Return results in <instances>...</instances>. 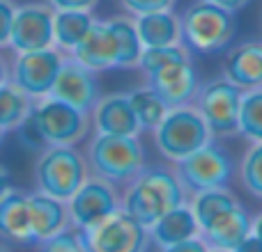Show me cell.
Returning <instances> with one entry per match:
<instances>
[{
    "label": "cell",
    "mask_w": 262,
    "mask_h": 252,
    "mask_svg": "<svg viewBox=\"0 0 262 252\" xmlns=\"http://www.w3.org/2000/svg\"><path fill=\"white\" fill-rule=\"evenodd\" d=\"M78 234L88 252H145L149 241V230L140 225L134 216H129L124 209Z\"/></svg>",
    "instance_id": "obj_7"
},
{
    "label": "cell",
    "mask_w": 262,
    "mask_h": 252,
    "mask_svg": "<svg viewBox=\"0 0 262 252\" xmlns=\"http://www.w3.org/2000/svg\"><path fill=\"white\" fill-rule=\"evenodd\" d=\"M53 7L49 3L18 5L12 23L9 48L14 53L41 51L53 46Z\"/></svg>",
    "instance_id": "obj_12"
},
{
    "label": "cell",
    "mask_w": 262,
    "mask_h": 252,
    "mask_svg": "<svg viewBox=\"0 0 262 252\" xmlns=\"http://www.w3.org/2000/svg\"><path fill=\"white\" fill-rule=\"evenodd\" d=\"M244 90L230 83L228 78H216L198 87V113L209 126L212 138L239 133V106Z\"/></svg>",
    "instance_id": "obj_8"
},
{
    "label": "cell",
    "mask_w": 262,
    "mask_h": 252,
    "mask_svg": "<svg viewBox=\"0 0 262 252\" xmlns=\"http://www.w3.org/2000/svg\"><path fill=\"white\" fill-rule=\"evenodd\" d=\"M242 181L249 188V193L262 199V142H255L246 152L242 161Z\"/></svg>",
    "instance_id": "obj_30"
},
{
    "label": "cell",
    "mask_w": 262,
    "mask_h": 252,
    "mask_svg": "<svg viewBox=\"0 0 262 252\" xmlns=\"http://www.w3.org/2000/svg\"><path fill=\"white\" fill-rule=\"evenodd\" d=\"M39 252H88V248L78 232L67 230V232H62V234L53 236V239L44 241Z\"/></svg>",
    "instance_id": "obj_31"
},
{
    "label": "cell",
    "mask_w": 262,
    "mask_h": 252,
    "mask_svg": "<svg viewBox=\"0 0 262 252\" xmlns=\"http://www.w3.org/2000/svg\"><path fill=\"white\" fill-rule=\"evenodd\" d=\"M28 220H30L32 245H41L44 241L72 230L67 202L39 193V190L28 193Z\"/></svg>",
    "instance_id": "obj_16"
},
{
    "label": "cell",
    "mask_w": 262,
    "mask_h": 252,
    "mask_svg": "<svg viewBox=\"0 0 262 252\" xmlns=\"http://www.w3.org/2000/svg\"><path fill=\"white\" fill-rule=\"evenodd\" d=\"M127 96H129V104H131V108H134L136 119H138L143 131H154L161 124V119L166 117V113L170 110L166 101L149 85L131 90V92H127Z\"/></svg>",
    "instance_id": "obj_26"
},
{
    "label": "cell",
    "mask_w": 262,
    "mask_h": 252,
    "mask_svg": "<svg viewBox=\"0 0 262 252\" xmlns=\"http://www.w3.org/2000/svg\"><path fill=\"white\" fill-rule=\"evenodd\" d=\"M207 3H212V5H216V7L228 9V12L235 14V12H239L242 7H246L251 0H207Z\"/></svg>",
    "instance_id": "obj_37"
},
{
    "label": "cell",
    "mask_w": 262,
    "mask_h": 252,
    "mask_svg": "<svg viewBox=\"0 0 262 252\" xmlns=\"http://www.w3.org/2000/svg\"><path fill=\"white\" fill-rule=\"evenodd\" d=\"M88 177V158L74 147H44L35 163L37 190L62 202L81 188Z\"/></svg>",
    "instance_id": "obj_4"
},
{
    "label": "cell",
    "mask_w": 262,
    "mask_h": 252,
    "mask_svg": "<svg viewBox=\"0 0 262 252\" xmlns=\"http://www.w3.org/2000/svg\"><path fill=\"white\" fill-rule=\"evenodd\" d=\"M9 76H12V64H9L7 60L0 55V85L9 83Z\"/></svg>",
    "instance_id": "obj_39"
},
{
    "label": "cell",
    "mask_w": 262,
    "mask_h": 252,
    "mask_svg": "<svg viewBox=\"0 0 262 252\" xmlns=\"http://www.w3.org/2000/svg\"><path fill=\"white\" fill-rule=\"evenodd\" d=\"M14 14H16V5H14V0H0V51L9 46Z\"/></svg>",
    "instance_id": "obj_33"
},
{
    "label": "cell",
    "mask_w": 262,
    "mask_h": 252,
    "mask_svg": "<svg viewBox=\"0 0 262 252\" xmlns=\"http://www.w3.org/2000/svg\"><path fill=\"white\" fill-rule=\"evenodd\" d=\"M145 163V152L138 135L95 133L88 147V165L92 174L111 184H129Z\"/></svg>",
    "instance_id": "obj_3"
},
{
    "label": "cell",
    "mask_w": 262,
    "mask_h": 252,
    "mask_svg": "<svg viewBox=\"0 0 262 252\" xmlns=\"http://www.w3.org/2000/svg\"><path fill=\"white\" fill-rule=\"evenodd\" d=\"M186 58H191L189 48L182 44L152 46V48H143L138 67L143 69V73H147V71H154V69H159V67H166V64L177 62V60H186Z\"/></svg>",
    "instance_id": "obj_29"
},
{
    "label": "cell",
    "mask_w": 262,
    "mask_h": 252,
    "mask_svg": "<svg viewBox=\"0 0 262 252\" xmlns=\"http://www.w3.org/2000/svg\"><path fill=\"white\" fill-rule=\"evenodd\" d=\"M12 190V177H9V170L0 163V199Z\"/></svg>",
    "instance_id": "obj_38"
},
{
    "label": "cell",
    "mask_w": 262,
    "mask_h": 252,
    "mask_svg": "<svg viewBox=\"0 0 262 252\" xmlns=\"http://www.w3.org/2000/svg\"><path fill=\"white\" fill-rule=\"evenodd\" d=\"M200 234L198 220H195L193 211L189 204H180V207L170 209L163 213L152 227H149V239L159 245V248H168V245L182 243L186 239H193Z\"/></svg>",
    "instance_id": "obj_21"
},
{
    "label": "cell",
    "mask_w": 262,
    "mask_h": 252,
    "mask_svg": "<svg viewBox=\"0 0 262 252\" xmlns=\"http://www.w3.org/2000/svg\"><path fill=\"white\" fill-rule=\"evenodd\" d=\"M0 252H14V250H12V248H7L5 243H0Z\"/></svg>",
    "instance_id": "obj_41"
},
{
    "label": "cell",
    "mask_w": 262,
    "mask_h": 252,
    "mask_svg": "<svg viewBox=\"0 0 262 252\" xmlns=\"http://www.w3.org/2000/svg\"><path fill=\"white\" fill-rule=\"evenodd\" d=\"M163 252H209V245L205 239L200 236H193V239H186L182 243H175V245H168V248H161Z\"/></svg>",
    "instance_id": "obj_35"
},
{
    "label": "cell",
    "mask_w": 262,
    "mask_h": 252,
    "mask_svg": "<svg viewBox=\"0 0 262 252\" xmlns=\"http://www.w3.org/2000/svg\"><path fill=\"white\" fill-rule=\"evenodd\" d=\"M32 108H35V101L23 90H18L12 81L0 85V133L7 135L21 124H26L32 115Z\"/></svg>",
    "instance_id": "obj_24"
},
{
    "label": "cell",
    "mask_w": 262,
    "mask_h": 252,
    "mask_svg": "<svg viewBox=\"0 0 262 252\" xmlns=\"http://www.w3.org/2000/svg\"><path fill=\"white\" fill-rule=\"evenodd\" d=\"M138 37L143 41V48H152V46H172L182 41L180 30V18L170 12V9H161V12L152 14H140L134 18Z\"/></svg>",
    "instance_id": "obj_22"
},
{
    "label": "cell",
    "mask_w": 262,
    "mask_h": 252,
    "mask_svg": "<svg viewBox=\"0 0 262 252\" xmlns=\"http://www.w3.org/2000/svg\"><path fill=\"white\" fill-rule=\"evenodd\" d=\"M177 177L191 193L209 188H226L232 177V161L214 140L195 149L186 158L177 161Z\"/></svg>",
    "instance_id": "obj_9"
},
{
    "label": "cell",
    "mask_w": 262,
    "mask_h": 252,
    "mask_svg": "<svg viewBox=\"0 0 262 252\" xmlns=\"http://www.w3.org/2000/svg\"><path fill=\"white\" fill-rule=\"evenodd\" d=\"M30 124L44 147H74L90 131V113H83L55 96H44L35 101Z\"/></svg>",
    "instance_id": "obj_5"
},
{
    "label": "cell",
    "mask_w": 262,
    "mask_h": 252,
    "mask_svg": "<svg viewBox=\"0 0 262 252\" xmlns=\"http://www.w3.org/2000/svg\"><path fill=\"white\" fill-rule=\"evenodd\" d=\"M212 138L209 126L198 113V108L191 106H180V108H170L161 124L154 129V142L161 156L168 161H182L203 144H207Z\"/></svg>",
    "instance_id": "obj_6"
},
{
    "label": "cell",
    "mask_w": 262,
    "mask_h": 252,
    "mask_svg": "<svg viewBox=\"0 0 262 252\" xmlns=\"http://www.w3.org/2000/svg\"><path fill=\"white\" fill-rule=\"evenodd\" d=\"M253 232V220L249 213L237 204L230 211L221 213L216 220H212L200 234L207 241L209 248H223V250H235L246 236Z\"/></svg>",
    "instance_id": "obj_18"
},
{
    "label": "cell",
    "mask_w": 262,
    "mask_h": 252,
    "mask_svg": "<svg viewBox=\"0 0 262 252\" xmlns=\"http://www.w3.org/2000/svg\"><path fill=\"white\" fill-rule=\"evenodd\" d=\"M0 239L7 243L32 245L28 220V193L12 188L0 199Z\"/></svg>",
    "instance_id": "obj_19"
},
{
    "label": "cell",
    "mask_w": 262,
    "mask_h": 252,
    "mask_svg": "<svg viewBox=\"0 0 262 252\" xmlns=\"http://www.w3.org/2000/svg\"><path fill=\"white\" fill-rule=\"evenodd\" d=\"M95 133L106 135H138L140 124L129 104L127 92H113V94L99 96L95 108L90 110Z\"/></svg>",
    "instance_id": "obj_17"
},
{
    "label": "cell",
    "mask_w": 262,
    "mask_h": 252,
    "mask_svg": "<svg viewBox=\"0 0 262 252\" xmlns=\"http://www.w3.org/2000/svg\"><path fill=\"white\" fill-rule=\"evenodd\" d=\"M122 7L127 9L134 16L140 14H152V12H161V9H172L175 0H120Z\"/></svg>",
    "instance_id": "obj_32"
},
{
    "label": "cell",
    "mask_w": 262,
    "mask_h": 252,
    "mask_svg": "<svg viewBox=\"0 0 262 252\" xmlns=\"http://www.w3.org/2000/svg\"><path fill=\"white\" fill-rule=\"evenodd\" d=\"M108 23L120 44V69L138 67L140 53H143V41H140L138 30H136V21L129 16H113L108 18Z\"/></svg>",
    "instance_id": "obj_27"
},
{
    "label": "cell",
    "mask_w": 262,
    "mask_h": 252,
    "mask_svg": "<svg viewBox=\"0 0 262 252\" xmlns=\"http://www.w3.org/2000/svg\"><path fill=\"white\" fill-rule=\"evenodd\" d=\"M49 96H55V99L64 101V104L83 110V113H90L101 96L97 73L67 55Z\"/></svg>",
    "instance_id": "obj_13"
},
{
    "label": "cell",
    "mask_w": 262,
    "mask_h": 252,
    "mask_svg": "<svg viewBox=\"0 0 262 252\" xmlns=\"http://www.w3.org/2000/svg\"><path fill=\"white\" fill-rule=\"evenodd\" d=\"M3 138H5V133H0V142H3Z\"/></svg>",
    "instance_id": "obj_43"
},
{
    "label": "cell",
    "mask_w": 262,
    "mask_h": 252,
    "mask_svg": "<svg viewBox=\"0 0 262 252\" xmlns=\"http://www.w3.org/2000/svg\"><path fill=\"white\" fill-rule=\"evenodd\" d=\"M182 41L195 53H221L237 35V18L232 12L200 0L180 16Z\"/></svg>",
    "instance_id": "obj_2"
},
{
    "label": "cell",
    "mask_w": 262,
    "mask_h": 252,
    "mask_svg": "<svg viewBox=\"0 0 262 252\" xmlns=\"http://www.w3.org/2000/svg\"><path fill=\"white\" fill-rule=\"evenodd\" d=\"M232 252H262V241L253 234V232H251V234L246 236V239L242 241V243L237 245Z\"/></svg>",
    "instance_id": "obj_36"
},
{
    "label": "cell",
    "mask_w": 262,
    "mask_h": 252,
    "mask_svg": "<svg viewBox=\"0 0 262 252\" xmlns=\"http://www.w3.org/2000/svg\"><path fill=\"white\" fill-rule=\"evenodd\" d=\"M53 7V12L60 9H81V12H92L99 5V0H46Z\"/></svg>",
    "instance_id": "obj_34"
},
{
    "label": "cell",
    "mask_w": 262,
    "mask_h": 252,
    "mask_svg": "<svg viewBox=\"0 0 262 252\" xmlns=\"http://www.w3.org/2000/svg\"><path fill=\"white\" fill-rule=\"evenodd\" d=\"M253 234H255V236H258V239L262 241V213H260V216L253 220Z\"/></svg>",
    "instance_id": "obj_40"
},
{
    "label": "cell",
    "mask_w": 262,
    "mask_h": 252,
    "mask_svg": "<svg viewBox=\"0 0 262 252\" xmlns=\"http://www.w3.org/2000/svg\"><path fill=\"white\" fill-rule=\"evenodd\" d=\"M239 133L253 142H262V85L244 90L242 94Z\"/></svg>",
    "instance_id": "obj_28"
},
{
    "label": "cell",
    "mask_w": 262,
    "mask_h": 252,
    "mask_svg": "<svg viewBox=\"0 0 262 252\" xmlns=\"http://www.w3.org/2000/svg\"><path fill=\"white\" fill-rule=\"evenodd\" d=\"M67 209H69V218H72V227L83 232L99 225L101 220L113 216L115 211H120L122 202H120V195L111 181L92 174L67 199Z\"/></svg>",
    "instance_id": "obj_11"
},
{
    "label": "cell",
    "mask_w": 262,
    "mask_h": 252,
    "mask_svg": "<svg viewBox=\"0 0 262 252\" xmlns=\"http://www.w3.org/2000/svg\"><path fill=\"white\" fill-rule=\"evenodd\" d=\"M223 73L239 90H253L262 85V44L249 41L228 53Z\"/></svg>",
    "instance_id": "obj_20"
},
{
    "label": "cell",
    "mask_w": 262,
    "mask_h": 252,
    "mask_svg": "<svg viewBox=\"0 0 262 252\" xmlns=\"http://www.w3.org/2000/svg\"><path fill=\"white\" fill-rule=\"evenodd\" d=\"M64 58L67 55L60 53L55 46L41 51H28V53H16L12 62V76L9 81L23 90L32 101L44 99L51 94L53 83L60 73Z\"/></svg>",
    "instance_id": "obj_10"
},
{
    "label": "cell",
    "mask_w": 262,
    "mask_h": 252,
    "mask_svg": "<svg viewBox=\"0 0 262 252\" xmlns=\"http://www.w3.org/2000/svg\"><path fill=\"white\" fill-rule=\"evenodd\" d=\"M237 204H239V202L235 199V195H232L230 190H226V188H209V190H200V193H195L193 202H191L189 207H191V211H193L195 220H198L200 232H203L209 222L216 220L221 213L230 211V209L237 207Z\"/></svg>",
    "instance_id": "obj_25"
},
{
    "label": "cell",
    "mask_w": 262,
    "mask_h": 252,
    "mask_svg": "<svg viewBox=\"0 0 262 252\" xmlns=\"http://www.w3.org/2000/svg\"><path fill=\"white\" fill-rule=\"evenodd\" d=\"M147 85L168 104V108L189 106V101L198 94V73L193 69L191 58L177 60L166 67H159L154 71H147Z\"/></svg>",
    "instance_id": "obj_14"
},
{
    "label": "cell",
    "mask_w": 262,
    "mask_h": 252,
    "mask_svg": "<svg viewBox=\"0 0 262 252\" xmlns=\"http://www.w3.org/2000/svg\"><path fill=\"white\" fill-rule=\"evenodd\" d=\"M69 58L78 60L83 67L92 69L95 73L108 71V69H120V44L108 18L106 21H97L95 18L88 35L72 51Z\"/></svg>",
    "instance_id": "obj_15"
},
{
    "label": "cell",
    "mask_w": 262,
    "mask_h": 252,
    "mask_svg": "<svg viewBox=\"0 0 262 252\" xmlns=\"http://www.w3.org/2000/svg\"><path fill=\"white\" fill-rule=\"evenodd\" d=\"M180 204H186V188L182 186L180 177L166 167H147V170L143 167L129 181L122 199L124 211L147 230L163 213Z\"/></svg>",
    "instance_id": "obj_1"
},
{
    "label": "cell",
    "mask_w": 262,
    "mask_h": 252,
    "mask_svg": "<svg viewBox=\"0 0 262 252\" xmlns=\"http://www.w3.org/2000/svg\"><path fill=\"white\" fill-rule=\"evenodd\" d=\"M209 252H232V250H223V248H214V250H209Z\"/></svg>",
    "instance_id": "obj_42"
},
{
    "label": "cell",
    "mask_w": 262,
    "mask_h": 252,
    "mask_svg": "<svg viewBox=\"0 0 262 252\" xmlns=\"http://www.w3.org/2000/svg\"><path fill=\"white\" fill-rule=\"evenodd\" d=\"M95 23L92 12L81 9H60L53 14V46L64 55H72V51L81 44L88 30Z\"/></svg>",
    "instance_id": "obj_23"
}]
</instances>
